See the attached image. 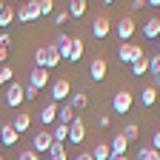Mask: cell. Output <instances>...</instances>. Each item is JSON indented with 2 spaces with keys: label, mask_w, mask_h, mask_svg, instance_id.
I'll return each instance as SVG.
<instances>
[{
  "label": "cell",
  "mask_w": 160,
  "mask_h": 160,
  "mask_svg": "<svg viewBox=\"0 0 160 160\" xmlns=\"http://www.w3.org/2000/svg\"><path fill=\"white\" fill-rule=\"evenodd\" d=\"M132 106H134V94L132 92H126V89L114 92V97H112V112L114 114H129Z\"/></svg>",
  "instance_id": "obj_1"
},
{
  "label": "cell",
  "mask_w": 160,
  "mask_h": 160,
  "mask_svg": "<svg viewBox=\"0 0 160 160\" xmlns=\"http://www.w3.org/2000/svg\"><path fill=\"white\" fill-rule=\"evenodd\" d=\"M49 94H52V103H66V100H69V94H72V83H69V80L66 77H60V80H54V83L49 86Z\"/></svg>",
  "instance_id": "obj_2"
},
{
  "label": "cell",
  "mask_w": 160,
  "mask_h": 160,
  "mask_svg": "<svg viewBox=\"0 0 160 160\" xmlns=\"http://www.w3.org/2000/svg\"><path fill=\"white\" fill-rule=\"evenodd\" d=\"M143 57V49H140L137 43H120V49H117V60L120 63H137V60Z\"/></svg>",
  "instance_id": "obj_3"
},
{
  "label": "cell",
  "mask_w": 160,
  "mask_h": 160,
  "mask_svg": "<svg viewBox=\"0 0 160 160\" xmlns=\"http://www.w3.org/2000/svg\"><path fill=\"white\" fill-rule=\"evenodd\" d=\"M117 37H120V43H132V37H134V32H137V26H134V20H132V14H126V17H120L117 20Z\"/></svg>",
  "instance_id": "obj_4"
},
{
  "label": "cell",
  "mask_w": 160,
  "mask_h": 160,
  "mask_svg": "<svg viewBox=\"0 0 160 160\" xmlns=\"http://www.w3.org/2000/svg\"><path fill=\"white\" fill-rule=\"evenodd\" d=\"M52 132L49 129H43V132H37L34 137H32V152L34 154H49V149H52Z\"/></svg>",
  "instance_id": "obj_5"
},
{
  "label": "cell",
  "mask_w": 160,
  "mask_h": 160,
  "mask_svg": "<svg viewBox=\"0 0 160 160\" xmlns=\"http://www.w3.org/2000/svg\"><path fill=\"white\" fill-rule=\"evenodd\" d=\"M23 100H26V97H23V83H20V80H12V83L6 86V106L17 109Z\"/></svg>",
  "instance_id": "obj_6"
},
{
  "label": "cell",
  "mask_w": 160,
  "mask_h": 160,
  "mask_svg": "<svg viewBox=\"0 0 160 160\" xmlns=\"http://www.w3.org/2000/svg\"><path fill=\"white\" fill-rule=\"evenodd\" d=\"M109 74V63H106V57H94L92 63H89V77L94 80V83H103Z\"/></svg>",
  "instance_id": "obj_7"
},
{
  "label": "cell",
  "mask_w": 160,
  "mask_h": 160,
  "mask_svg": "<svg viewBox=\"0 0 160 160\" xmlns=\"http://www.w3.org/2000/svg\"><path fill=\"white\" fill-rule=\"evenodd\" d=\"M86 134H89V129L83 123V117H74L72 123H69V143H83Z\"/></svg>",
  "instance_id": "obj_8"
},
{
  "label": "cell",
  "mask_w": 160,
  "mask_h": 160,
  "mask_svg": "<svg viewBox=\"0 0 160 160\" xmlns=\"http://www.w3.org/2000/svg\"><path fill=\"white\" fill-rule=\"evenodd\" d=\"M109 32H112V23H109V17H106V14H97V17L92 20V37L103 40V37H109Z\"/></svg>",
  "instance_id": "obj_9"
},
{
  "label": "cell",
  "mask_w": 160,
  "mask_h": 160,
  "mask_svg": "<svg viewBox=\"0 0 160 160\" xmlns=\"http://www.w3.org/2000/svg\"><path fill=\"white\" fill-rule=\"evenodd\" d=\"M40 17V9H37V0H29V3H23L17 9V20L20 23H32V20Z\"/></svg>",
  "instance_id": "obj_10"
},
{
  "label": "cell",
  "mask_w": 160,
  "mask_h": 160,
  "mask_svg": "<svg viewBox=\"0 0 160 160\" xmlns=\"http://www.w3.org/2000/svg\"><path fill=\"white\" fill-rule=\"evenodd\" d=\"M52 83V74L46 72V69H32V74H29V86H34L37 92L40 89H46Z\"/></svg>",
  "instance_id": "obj_11"
},
{
  "label": "cell",
  "mask_w": 160,
  "mask_h": 160,
  "mask_svg": "<svg viewBox=\"0 0 160 160\" xmlns=\"http://www.w3.org/2000/svg\"><path fill=\"white\" fill-rule=\"evenodd\" d=\"M54 52H57L60 57H63V60L69 57V52H72V37H69L66 32H60V34L54 37Z\"/></svg>",
  "instance_id": "obj_12"
},
{
  "label": "cell",
  "mask_w": 160,
  "mask_h": 160,
  "mask_svg": "<svg viewBox=\"0 0 160 160\" xmlns=\"http://www.w3.org/2000/svg\"><path fill=\"white\" fill-rule=\"evenodd\" d=\"M66 103H69L74 112H86V109H89V94H86V92H72Z\"/></svg>",
  "instance_id": "obj_13"
},
{
  "label": "cell",
  "mask_w": 160,
  "mask_h": 160,
  "mask_svg": "<svg viewBox=\"0 0 160 160\" xmlns=\"http://www.w3.org/2000/svg\"><path fill=\"white\" fill-rule=\"evenodd\" d=\"M109 152H112L114 157H120V154H129V140H126L123 134H114V137L109 140Z\"/></svg>",
  "instance_id": "obj_14"
},
{
  "label": "cell",
  "mask_w": 160,
  "mask_h": 160,
  "mask_svg": "<svg viewBox=\"0 0 160 160\" xmlns=\"http://www.w3.org/2000/svg\"><path fill=\"white\" fill-rule=\"evenodd\" d=\"M29 126H32V114H29V112H17L14 120H12V129H14L17 134H23V132H29Z\"/></svg>",
  "instance_id": "obj_15"
},
{
  "label": "cell",
  "mask_w": 160,
  "mask_h": 160,
  "mask_svg": "<svg viewBox=\"0 0 160 160\" xmlns=\"http://www.w3.org/2000/svg\"><path fill=\"white\" fill-rule=\"evenodd\" d=\"M17 140H20V134L12 129V123H3V126H0V143H3V146H14Z\"/></svg>",
  "instance_id": "obj_16"
},
{
  "label": "cell",
  "mask_w": 160,
  "mask_h": 160,
  "mask_svg": "<svg viewBox=\"0 0 160 160\" xmlns=\"http://www.w3.org/2000/svg\"><path fill=\"white\" fill-rule=\"evenodd\" d=\"M40 123H43V126L57 123V103H46L43 109H40Z\"/></svg>",
  "instance_id": "obj_17"
},
{
  "label": "cell",
  "mask_w": 160,
  "mask_h": 160,
  "mask_svg": "<svg viewBox=\"0 0 160 160\" xmlns=\"http://www.w3.org/2000/svg\"><path fill=\"white\" fill-rule=\"evenodd\" d=\"M43 54H46V60H43V69L49 72V69H54V66H60V57L57 52H54V46H43Z\"/></svg>",
  "instance_id": "obj_18"
},
{
  "label": "cell",
  "mask_w": 160,
  "mask_h": 160,
  "mask_svg": "<svg viewBox=\"0 0 160 160\" xmlns=\"http://www.w3.org/2000/svg\"><path fill=\"white\" fill-rule=\"evenodd\" d=\"M143 34L149 40H157L160 37V17H149L146 23H143Z\"/></svg>",
  "instance_id": "obj_19"
},
{
  "label": "cell",
  "mask_w": 160,
  "mask_h": 160,
  "mask_svg": "<svg viewBox=\"0 0 160 160\" xmlns=\"http://www.w3.org/2000/svg\"><path fill=\"white\" fill-rule=\"evenodd\" d=\"M83 52H86V46H83V40H80V37H72V52H69V63H77V60L80 57H83Z\"/></svg>",
  "instance_id": "obj_20"
},
{
  "label": "cell",
  "mask_w": 160,
  "mask_h": 160,
  "mask_svg": "<svg viewBox=\"0 0 160 160\" xmlns=\"http://www.w3.org/2000/svg\"><path fill=\"white\" fill-rule=\"evenodd\" d=\"M74 120V109L69 106V103H60L57 106V123H63V126H69Z\"/></svg>",
  "instance_id": "obj_21"
},
{
  "label": "cell",
  "mask_w": 160,
  "mask_h": 160,
  "mask_svg": "<svg viewBox=\"0 0 160 160\" xmlns=\"http://www.w3.org/2000/svg\"><path fill=\"white\" fill-rule=\"evenodd\" d=\"M86 9H89V3H86V0H72V3L66 6L69 17H83V14H86Z\"/></svg>",
  "instance_id": "obj_22"
},
{
  "label": "cell",
  "mask_w": 160,
  "mask_h": 160,
  "mask_svg": "<svg viewBox=\"0 0 160 160\" xmlns=\"http://www.w3.org/2000/svg\"><path fill=\"white\" fill-rule=\"evenodd\" d=\"M140 103H143L146 109H152V106L157 103V89H154V86H146L143 92H140Z\"/></svg>",
  "instance_id": "obj_23"
},
{
  "label": "cell",
  "mask_w": 160,
  "mask_h": 160,
  "mask_svg": "<svg viewBox=\"0 0 160 160\" xmlns=\"http://www.w3.org/2000/svg\"><path fill=\"white\" fill-rule=\"evenodd\" d=\"M143 74H149V54H143L137 63H132V77H143Z\"/></svg>",
  "instance_id": "obj_24"
},
{
  "label": "cell",
  "mask_w": 160,
  "mask_h": 160,
  "mask_svg": "<svg viewBox=\"0 0 160 160\" xmlns=\"http://www.w3.org/2000/svg\"><path fill=\"white\" fill-rule=\"evenodd\" d=\"M112 152H109V143H94L92 146V160H109Z\"/></svg>",
  "instance_id": "obj_25"
},
{
  "label": "cell",
  "mask_w": 160,
  "mask_h": 160,
  "mask_svg": "<svg viewBox=\"0 0 160 160\" xmlns=\"http://www.w3.org/2000/svg\"><path fill=\"white\" fill-rule=\"evenodd\" d=\"M52 140H54V143H69V126L57 123V126H54V132H52Z\"/></svg>",
  "instance_id": "obj_26"
},
{
  "label": "cell",
  "mask_w": 160,
  "mask_h": 160,
  "mask_svg": "<svg viewBox=\"0 0 160 160\" xmlns=\"http://www.w3.org/2000/svg\"><path fill=\"white\" fill-rule=\"evenodd\" d=\"M120 134H123L129 143H137V137H140V126H137V123H126V129L120 132Z\"/></svg>",
  "instance_id": "obj_27"
},
{
  "label": "cell",
  "mask_w": 160,
  "mask_h": 160,
  "mask_svg": "<svg viewBox=\"0 0 160 160\" xmlns=\"http://www.w3.org/2000/svg\"><path fill=\"white\" fill-rule=\"evenodd\" d=\"M137 160H160V152H154L152 146H140L137 149Z\"/></svg>",
  "instance_id": "obj_28"
},
{
  "label": "cell",
  "mask_w": 160,
  "mask_h": 160,
  "mask_svg": "<svg viewBox=\"0 0 160 160\" xmlns=\"http://www.w3.org/2000/svg\"><path fill=\"white\" fill-rule=\"evenodd\" d=\"M37 9H40V17L54 14V0H37Z\"/></svg>",
  "instance_id": "obj_29"
},
{
  "label": "cell",
  "mask_w": 160,
  "mask_h": 160,
  "mask_svg": "<svg viewBox=\"0 0 160 160\" xmlns=\"http://www.w3.org/2000/svg\"><path fill=\"white\" fill-rule=\"evenodd\" d=\"M14 80V69L12 66H0V86H9Z\"/></svg>",
  "instance_id": "obj_30"
},
{
  "label": "cell",
  "mask_w": 160,
  "mask_h": 160,
  "mask_svg": "<svg viewBox=\"0 0 160 160\" xmlns=\"http://www.w3.org/2000/svg\"><path fill=\"white\" fill-rule=\"evenodd\" d=\"M149 74L152 77H160V52L149 57Z\"/></svg>",
  "instance_id": "obj_31"
},
{
  "label": "cell",
  "mask_w": 160,
  "mask_h": 160,
  "mask_svg": "<svg viewBox=\"0 0 160 160\" xmlns=\"http://www.w3.org/2000/svg\"><path fill=\"white\" fill-rule=\"evenodd\" d=\"M12 20H14V9H12V6H6L3 12H0V29H3V26H9Z\"/></svg>",
  "instance_id": "obj_32"
},
{
  "label": "cell",
  "mask_w": 160,
  "mask_h": 160,
  "mask_svg": "<svg viewBox=\"0 0 160 160\" xmlns=\"http://www.w3.org/2000/svg\"><path fill=\"white\" fill-rule=\"evenodd\" d=\"M52 17H54V23H57V26H63L66 20H69V12H66V9H60V12H54Z\"/></svg>",
  "instance_id": "obj_33"
},
{
  "label": "cell",
  "mask_w": 160,
  "mask_h": 160,
  "mask_svg": "<svg viewBox=\"0 0 160 160\" xmlns=\"http://www.w3.org/2000/svg\"><path fill=\"white\" fill-rule=\"evenodd\" d=\"M37 94H40V92H37L34 86H29V83L23 86V97H26V100H37Z\"/></svg>",
  "instance_id": "obj_34"
},
{
  "label": "cell",
  "mask_w": 160,
  "mask_h": 160,
  "mask_svg": "<svg viewBox=\"0 0 160 160\" xmlns=\"http://www.w3.org/2000/svg\"><path fill=\"white\" fill-rule=\"evenodd\" d=\"M140 9H146V0H132V3H129V12H132V14L140 12Z\"/></svg>",
  "instance_id": "obj_35"
},
{
  "label": "cell",
  "mask_w": 160,
  "mask_h": 160,
  "mask_svg": "<svg viewBox=\"0 0 160 160\" xmlns=\"http://www.w3.org/2000/svg\"><path fill=\"white\" fill-rule=\"evenodd\" d=\"M97 126H100V129H109V126H112V117H109V114H100V117H97Z\"/></svg>",
  "instance_id": "obj_36"
},
{
  "label": "cell",
  "mask_w": 160,
  "mask_h": 160,
  "mask_svg": "<svg viewBox=\"0 0 160 160\" xmlns=\"http://www.w3.org/2000/svg\"><path fill=\"white\" fill-rule=\"evenodd\" d=\"M152 149L160 152V129H154V134H152Z\"/></svg>",
  "instance_id": "obj_37"
},
{
  "label": "cell",
  "mask_w": 160,
  "mask_h": 160,
  "mask_svg": "<svg viewBox=\"0 0 160 160\" xmlns=\"http://www.w3.org/2000/svg\"><path fill=\"white\" fill-rule=\"evenodd\" d=\"M17 160H37V154L29 149V152H20V157H17Z\"/></svg>",
  "instance_id": "obj_38"
},
{
  "label": "cell",
  "mask_w": 160,
  "mask_h": 160,
  "mask_svg": "<svg viewBox=\"0 0 160 160\" xmlns=\"http://www.w3.org/2000/svg\"><path fill=\"white\" fill-rule=\"evenodd\" d=\"M6 60H9V49L0 46V66H6Z\"/></svg>",
  "instance_id": "obj_39"
},
{
  "label": "cell",
  "mask_w": 160,
  "mask_h": 160,
  "mask_svg": "<svg viewBox=\"0 0 160 160\" xmlns=\"http://www.w3.org/2000/svg\"><path fill=\"white\" fill-rule=\"evenodd\" d=\"M74 160H92V152H80V154H77Z\"/></svg>",
  "instance_id": "obj_40"
},
{
  "label": "cell",
  "mask_w": 160,
  "mask_h": 160,
  "mask_svg": "<svg viewBox=\"0 0 160 160\" xmlns=\"http://www.w3.org/2000/svg\"><path fill=\"white\" fill-rule=\"evenodd\" d=\"M49 160H69V154L63 152V154H57V157H49Z\"/></svg>",
  "instance_id": "obj_41"
},
{
  "label": "cell",
  "mask_w": 160,
  "mask_h": 160,
  "mask_svg": "<svg viewBox=\"0 0 160 160\" xmlns=\"http://www.w3.org/2000/svg\"><path fill=\"white\" fill-rule=\"evenodd\" d=\"M109 160H129V154H120V157H114V154H112Z\"/></svg>",
  "instance_id": "obj_42"
},
{
  "label": "cell",
  "mask_w": 160,
  "mask_h": 160,
  "mask_svg": "<svg viewBox=\"0 0 160 160\" xmlns=\"http://www.w3.org/2000/svg\"><path fill=\"white\" fill-rule=\"evenodd\" d=\"M154 89H160V77H154Z\"/></svg>",
  "instance_id": "obj_43"
},
{
  "label": "cell",
  "mask_w": 160,
  "mask_h": 160,
  "mask_svg": "<svg viewBox=\"0 0 160 160\" xmlns=\"http://www.w3.org/2000/svg\"><path fill=\"white\" fill-rule=\"evenodd\" d=\"M3 9H6V3H3V0H0V12H3Z\"/></svg>",
  "instance_id": "obj_44"
},
{
  "label": "cell",
  "mask_w": 160,
  "mask_h": 160,
  "mask_svg": "<svg viewBox=\"0 0 160 160\" xmlns=\"http://www.w3.org/2000/svg\"><path fill=\"white\" fill-rule=\"evenodd\" d=\"M0 160H3V154H0Z\"/></svg>",
  "instance_id": "obj_45"
},
{
  "label": "cell",
  "mask_w": 160,
  "mask_h": 160,
  "mask_svg": "<svg viewBox=\"0 0 160 160\" xmlns=\"http://www.w3.org/2000/svg\"><path fill=\"white\" fill-rule=\"evenodd\" d=\"M0 149H3V143H0Z\"/></svg>",
  "instance_id": "obj_46"
},
{
  "label": "cell",
  "mask_w": 160,
  "mask_h": 160,
  "mask_svg": "<svg viewBox=\"0 0 160 160\" xmlns=\"http://www.w3.org/2000/svg\"><path fill=\"white\" fill-rule=\"evenodd\" d=\"M157 43H160V37H157Z\"/></svg>",
  "instance_id": "obj_47"
}]
</instances>
